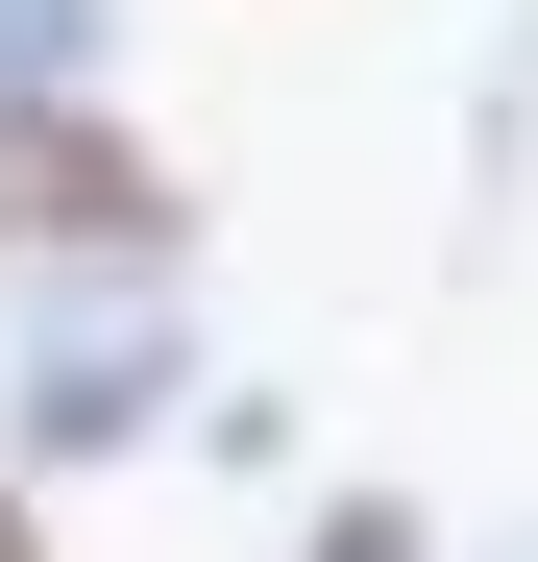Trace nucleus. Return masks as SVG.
Returning a JSON list of instances; mask_svg holds the SVG:
<instances>
[{
    "label": "nucleus",
    "mask_w": 538,
    "mask_h": 562,
    "mask_svg": "<svg viewBox=\"0 0 538 562\" xmlns=\"http://www.w3.org/2000/svg\"><path fill=\"white\" fill-rule=\"evenodd\" d=\"M0 245H123V269H171V171L99 123V74H74V99H0Z\"/></svg>",
    "instance_id": "obj_1"
},
{
    "label": "nucleus",
    "mask_w": 538,
    "mask_h": 562,
    "mask_svg": "<svg viewBox=\"0 0 538 562\" xmlns=\"http://www.w3.org/2000/svg\"><path fill=\"white\" fill-rule=\"evenodd\" d=\"M147 416H171V318H49V342H25V464L147 440Z\"/></svg>",
    "instance_id": "obj_2"
},
{
    "label": "nucleus",
    "mask_w": 538,
    "mask_h": 562,
    "mask_svg": "<svg viewBox=\"0 0 538 562\" xmlns=\"http://www.w3.org/2000/svg\"><path fill=\"white\" fill-rule=\"evenodd\" d=\"M99 74V0H0V99H74Z\"/></svg>",
    "instance_id": "obj_3"
},
{
    "label": "nucleus",
    "mask_w": 538,
    "mask_h": 562,
    "mask_svg": "<svg viewBox=\"0 0 538 562\" xmlns=\"http://www.w3.org/2000/svg\"><path fill=\"white\" fill-rule=\"evenodd\" d=\"M294 562H440V538H416V514H392V490H343V514H318V538H294Z\"/></svg>",
    "instance_id": "obj_4"
},
{
    "label": "nucleus",
    "mask_w": 538,
    "mask_h": 562,
    "mask_svg": "<svg viewBox=\"0 0 538 562\" xmlns=\"http://www.w3.org/2000/svg\"><path fill=\"white\" fill-rule=\"evenodd\" d=\"M0 562H25V490H0Z\"/></svg>",
    "instance_id": "obj_5"
}]
</instances>
